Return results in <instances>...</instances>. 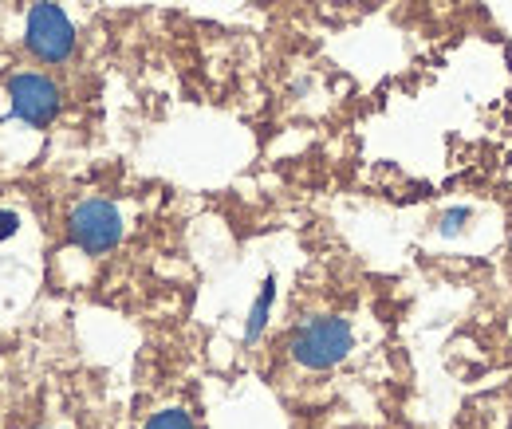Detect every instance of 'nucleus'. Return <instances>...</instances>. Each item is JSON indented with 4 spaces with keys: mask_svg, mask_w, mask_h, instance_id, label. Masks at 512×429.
<instances>
[{
    "mask_svg": "<svg viewBox=\"0 0 512 429\" xmlns=\"http://www.w3.org/2000/svg\"><path fill=\"white\" fill-rule=\"evenodd\" d=\"M351 347H355V331H351V323L347 319H339V315H312V319H304L296 331H292V339H288V355H292V363L304 370H335L347 355H351Z\"/></svg>",
    "mask_w": 512,
    "mask_h": 429,
    "instance_id": "obj_1",
    "label": "nucleus"
},
{
    "mask_svg": "<svg viewBox=\"0 0 512 429\" xmlns=\"http://www.w3.org/2000/svg\"><path fill=\"white\" fill-rule=\"evenodd\" d=\"M8 115L32 130H48L64 111V91L44 71H16L8 75Z\"/></svg>",
    "mask_w": 512,
    "mask_h": 429,
    "instance_id": "obj_2",
    "label": "nucleus"
},
{
    "mask_svg": "<svg viewBox=\"0 0 512 429\" xmlns=\"http://www.w3.org/2000/svg\"><path fill=\"white\" fill-rule=\"evenodd\" d=\"M24 44L32 52V60L40 63H67L75 56V24L67 20V12L56 0H40L28 12L24 24Z\"/></svg>",
    "mask_w": 512,
    "mask_h": 429,
    "instance_id": "obj_3",
    "label": "nucleus"
},
{
    "mask_svg": "<svg viewBox=\"0 0 512 429\" xmlns=\"http://www.w3.org/2000/svg\"><path fill=\"white\" fill-rule=\"evenodd\" d=\"M67 233L71 241L83 248L87 256H107L115 252L123 241V213L115 201H103V197H87L71 209L67 217Z\"/></svg>",
    "mask_w": 512,
    "mask_h": 429,
    "instance_id": "obj_4",
    "label": "nucleus"
},
{
    "mask_svg": "<svg viewBox=\"0 0 512 429\" xmlns=\"http://www.w3.org/2000/svg\"><path fill=\"white\" fill-rule=\"evenodd\" d=\"M272 300H276V280L268 276L264 284H260V296H256L253 311H249V323H245V339L256 343L260 339V331L268 327V311H272Z\"/></svg>",
    "mask_w": 512,
    "mask_h": 429,
    "instance_id": "obj_5",
    "label": "nucleus"
},
{
    "mask_svg": "<svg viewBox=\"0 0 512 429\" xmlns=\"http://www.w3.org/2000/svg\"><path fill=\"white\" fill-rule=\"evenodd\" d=\"M146 429H197V426H193V418L186 410L174 406V410H158V414L146 422Z\"/></svg>",
    "mask_w": 512,
    "mask_h": 429,
    "instance_id": "obj_6",
    "label": "nucleus"
},
{
    "mask_svg": "<svg viewBox=\"0 0 512 429\" xmlns=\"http://www.w3.org/2000/svg\"><path fill=\"white\" fill-rule=\"evenodd\" d=\"M469 217H473L469 209L453 205V209H446V213H442V221H438V233H442V237H457V233L465 229V221H469Z\"/></svg>",
    "mask_w": 512,
    "mask_h": 429,
    "instance_id": "obj_7",
    "label": "nucleus"
},
{
    "mask_svg": "<svg viewBox=\"0 0 512 429\" xmlns=\"http://www.w3.org/2000/svg\"><path fill=\"white\" fill-rule=\"evenodd\" d=\"M20 229V221H16V213H8V209H0V241H8L12 233Z\"/></svg>",
    "mask_w": 512,
    "mask_h": 429,
    "instance_id": "obj_8",
    "label": "nucleus"
}]
</instances>
